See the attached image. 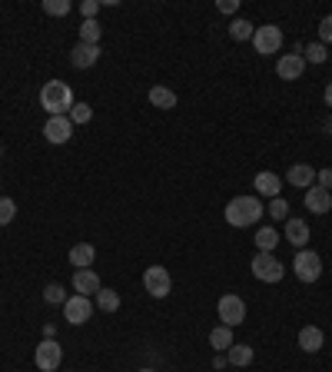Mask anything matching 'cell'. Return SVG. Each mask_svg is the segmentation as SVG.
I'll list each match as a JSON object with an SVG mask.
<instances>
[{"mask_svg":"<svg viewBox=\"0 0 332 372\" xmlns=\"http://www.w3.org/2000/svg\"><path fill=\"white\" fill-rule=\"evenodd\" d=\"M263 203L259 197H236L226 203V223L236 226V230H246V226H256L263 219Z\"/></svg>","mask_w":332,"mask_h":372,"instance_id":"1","label":"cell"},{"mask_svg":"<svg viewBox=\"0 0 332 372\" xmlns=\"http://www.w3.org/2000/svg\"><path fill=\"white\" fill-rule=\"evenodd\" d=\"M40 107L50 117H66L73 110V90L66 87L64 80H47L44 90H40Z\"/></svg>","mask_w":332,"mask_h":372,"instance_id":"2","label":"cell"},{"mask_svg":"<svg viewBox=\"0 0 332 372\" xmlns=\"http://www.w3.org/2000/svg\"><path fill=\"white\" fill-rule=\"evenodd\" d=\"M249 269H253V276L259 283H279L286 276V266L276 260V252H256Z\"/></svg>","mask_w":332,"mask_h":372,"instance_id":"3","label":"cell"},{"mask_svg":"<svg viewBox=\"0 0 332 372\" xmlns=\"http://www.w3.org/2000/svg\"><path fill=\"white\" fill-rule=\"evenodd\" d=\"M289 266H292L299 283H316L322 276V260H319V252H312V250H296V260Z\"/></svg>","mask_w":332,"mask_h":372,"instance_id":"4","label":"cell"},{"mask_svg":"<svg viewBox=\"0 0 332 372\" xmlns=\"http://www.w3.org/2000/svg\"><path fill=\"white\" fill-rule=\"evenodd\" d=\"M216 313H220V322L223 326H239V322H246V303L243 296L236 293H226L220 296V303H216Z\"/></svg>","mask_w":332,"mask_h":372,"instance_id":"5","label":"cell"},{"mask_svg":"<svg viewBox=\"0 0 332 372\" xmlns=\"http://www.w3.org/2000/svg\"><path fill=\"white\" fill-rule=\"evenodd\" d=\"M253 47H256V54H263V57L279 54V47H283V30H279L276 23H263V27H256Z\"/></svg>","mask_w":332,"mask_h":372,"instance_id":"6","label":"cell"},{"mask_svg":"<svg viewBox=\"0 0 332 372\" xmlns=\"http://www.w3.org/2000/svg\"><path fill=\"white\" fill-rule=\"evenodd\" d=\"M143 289L153 299H166V296L173 293V276L166 273V266H150L143 273Z\"/></svg>","mask_w":332,"mask_h":372,"instance_id":"7","label":"cell"},{"mask_svg":"<svg viewBox=\"0 0 332 372\" xmlns=\"http://www.w3.org/2000/svg\"><path fill=\"white\" fill-rule=\"evenodd\" d=\"M33 362H37V369L40 372H57L60 369V362H64V346L57 339H44L33 352Z\"/></svg>","mask_w":332,"mask_h":372,"instance_id":"8","label":"cell"},{"mask_svg":"<svg viewBox=\"0 0 332 372\" xmlns=\"http://www.w3.org/2000/svg\"><path fill=\"white\" fill-rule=\"evenodd\" d=\"M93 316V303H90V296H70L64 303V319L70 322V326H83L87 319Z\"/></svg>","mask_w":332,"mask_h":372,"instance_id":"9","label":"cell"},{"mask_svg":"<svg viewBox=\"0 0 332 372\" xmlns=\"http://www.w3.org/2000/svg\"><path fill=\"white\" fill-rule=\"evenodd\" d=\"M44 136L47 143H70V136H73V120L70 117H47L44 123Z\"/></svg>","mask_w":332,"mask_h":372,"instance_id":"10","label":"cell"},{"mask_svg":"<svg viewBox=\"0 0 332 372\" xmlns=\"http://www.w3.org/2000/svg\"><path fill=\"white\" fill-rule=\"evenodd\" d=\"M302 70H306V60H302V50H299V47H296V54H283L276 60L279 80H299Z\"/></svg>","mask_w":332,"mask_h":372,"instance_id":"11","label":"cell"},{"mask_svg":"<svg viewBox=\"0 0 332 372\" xmlns=\"http://www.w3.org/2000/svg\"><path fill=\"white\" fill-rule=\"evenodd\" d=\"M306 209L326 216V213L332 209V193L329 190H322V186H309V190H306Z\"/></svg>","mask_w":332,"mask_h":372,"instance_id":"12","label":"cell"},{"mask_svg":"<svg viewBox=\"0 0 332 372\" xmlns=\"http://www.w3.org/2000/svg\"><path fill=\"white\" fill-rule=\"evenodd\" d=\"M100 47H93V44H77L73 50H70V64L77 66V70H90V66L100 60Z\"/></svg>","mask_w":332,"mask_h":372,"instance_id":"13","label":"cell"},{"mask_svg":"<svg viewBox=\"0 0 332 372\" xmlns=\"http://www.w3.org/2000/svg\"><path fill=\"white\" fill-rule=\"evenodd\" d=\"M73 289H77L80 296H97L100 289H103V283H100V276L93 273V269H77V273H73Z\"/></svg>","mask_w":332,"mask_h":372,"instance_id":"14","label":"cell"},{"mask_svg":"<svg viewBox=\"0 0 332 372\" xmlns=\"http://www.w3.org/2000/svg\"><path fill=\"white\" fill-rule=\"evenodd\" d=\"M309 223L306 219H286V243H292L296 250H306V243H309Z\"/></svg>","mask_w":332,"mask_h":372,"instance_id":"15","label":"cell"},{"mask_svg":"<svg viewBox=\"0 0 332 372\" xmlns=\"http://www.w3.org/2000/svg\"><path fill=\"white\" fill-rule=\"evenodd\" d=\"M253 186H256V193H259V197L276 199V197H279V190H283V180H279L276 173H269V170H263V173H256Z\"/></svg>","mask_w":332,"mask_h":372,"instance_id":"16","label":"cell"},{"mask_svg":"<svg viewBox=\"0 0 332 372\" xmlns=\"http://www.w3.org/2000/svg\"><path fill=\"white\" fill-rule=\"evenodd\" d=\"M326 346V336H322L319 326H302L299 329V349L302 352H319Z\"/></svg>","mask_w":332,"mask_h":372,"instance_id":"17","label":"cell"},{"mask_svg":"<svg viewBox=\"0 0 332 372\" xmlns=\"http://www.w3.org/2000/svg\"><path fill=\"white\" fill-rule=\"evenodd\" d=\"M286 180H289V186H296V190H299V186H302V190H309V186L316 183V170H312L309 163H296L286 173Z\"/></svg>","mask_w":332,"mask_h":372,"instance_id":"18","label":"cell"},{"mask_svg":"<svg viewBox=\"0 0 332 372\" xmlns=\"http://www.w3.org/2000/svg\"><path fill=\"white\" fill-rule=\"evenodd\" d=\"M93 260H97V250H93L90 243H77V246L70 250V263L77 266V269H90Z\"/></svg>","mask_w":332,"mask_h":372,"instance_id":"19","label":"cell"},{"mask_svg":"<svg viewBox=\"0 0 332 372\" xmlns=\"http://www.w3.org/2000/svg\"><path fill=\"white\" fill-rule=\"evenodd\" d=\"M253 359H256L253 346H239V342H232L230 349H226V362H230V366H239V369H246Z\"/></svg>","mask_w":332,"mask_h":372,"instance_id":"20","label":"cell"},{"mask_svg":"<svg viewBox=\"0 0 332 372\" xmlns=\"http://www.w3.org/2000/svg\"><path fill=\"white\" fill-rule=\"evenodd\" d=\"M150 103L160 107V110H173L177 107V93H173L170 87H153L150 90Z\"/></svg>","mask_w":332,"mask_h":372,"instance_id":"21","label":"cell"},{"mask_svg":"<svg viewBox=\"0 0 332 372\" xmlns=\"http://www.w3.org/2000/svg\"><path fill=\"white\" fill-rule=\"evenodd\" d=\"M279 233L273 230V226H263V230L256 233V246H259V252H276V246H279Z\"/></svg>","mask_w":332,"mask_h":372,"instance_id":"22","label":"cell"},{"mask_svg":"<svg viewBox=\"0 0 332 372\" xmlns=\"http://www.w3.org/2000/svg\"><path fill=\"white\" fill-rule=\"evenodd\" d=\"M210 346H213L216 352H226V349L232 346V329H230V326H216V329L210 332Z\"/></svg>","mask_w":332,"mask_h":372,"instance_id":"23","label":"cell"},{"mask_svg":"<svg viewBox=\"0 0 332 372\" xmlns=\"http://www.w3.org/2000/svg\"><path fill=\"white\" fill-rule=\"evenodd\" d=\"M253 33H256V27H253L249 21H243V17L230 23V37L236 40V44H243V40H253Z\"/></svg>","mask_w":332,"mask_h":372,"instance_id":"24","label":"cell"},{"mask_svg":"<svg viewBox=\"0 0 332 372\" xmlns=\"http://www.w3.org/2000/svg\"><path fill=\"white\" fill-rule=\"evenodd\" d=\"M100 33H103V27H100L97 21H83V23H80V44L100 47Z\"/></svg>","mask_w":332,"mask_h":372,"instance_id":"25","label":"cell"},{"mask_svg":"<svg viewBox=\"0 0 332 372\" xmlns=\"http://www.w3.org/2000/svg\"><path fill=\"white\" fill-rule=\"evenodd\" d=\"M97 306L103 309V313H117V309H120V293H117V289H100Z\"/></svg>","mask_w":332,"mask_h":372,"instance_id":"26","label":"cell"},{"mask_svg":"<svg viewBox=\"0 0 332 372\" xmlns=\"http://www.w3.org/2000/svg\"><path fill=\"white\" fill-rule=\"evenodd\" d=\"M66 117L73 120V127H77V123H90L93 120V107H90V103H73V110H70Z\"/></svg>","mask_w":332,"mask_h":372,"instance_id":"27","label":"cell"},{"mask_svg":"<svg viewBox=\"0 0 332 372\" xmlns=\"http://www.w3.org/2000/svg\"><path fill=\"white\" fill-rule=\"evenodd\" d=\"M44 299L50 303V306H64V303L70 299V296L64 293V286H60V283H50V286L44 289Z\"/></svg>","mask_w":332,"mask_h":372,"instance_id":"28","label":"cell"},{"mask_svg":"<svg viewBox=\"0 0 332 372\" xmlns=\"http://www.w3.org/2000/svg\"><path fill=\"white\" fill-rule=\"evenodd\" d=\"M326 47L322 44H309V47H302V60H306V64H326Z\"/></svg>","mask_w":332,"mask_h":372,"instance_id":"29","label":"cell"},{"mask_svg":"<svg viewBox=\"0 0 332 372\" xmlns=\"http://www.w3.org/2000/svg\"><path fill=\"white\" fill-rule=\"evenodd\" d=\"M13 216H17V203L11 197H0V226L13 223Z\"/></svg>","mask_w":332,"mask_h":372,"instance_id":"30","label":"cell"},{"mask_svg":"<svg viewBox=\"0 0 332 372\" xmlns=\"http://www.w3.org/2000/svg\"><path fill=\"white\" fill-rule=\"evenodd\" d=\"M70 7H73L70 0H44V11L50 13V17H66Z\"/></svg>","mask_w":332,"mask_h":372,"instance_id":"31","label":"cell"},{"mask_svg":"<svg viewBox=\"0 0 332 372\" xmlns=\"http://www.w3.org/2000/svg\"><path fill=\"white\" fill-rule=\"evenodd\" d=\"M273 219H289V203L283 197H276V199H269V209H266Z\"/></svg>","mask_w":332,"mask_h":372,"instance_id":"32","label":"cell"},{"mask_svg":"<svg viewBox=\"0 0 332 372\" xmlns=\"http://www.w3.org/2000/svg\"><path fill=\"white\" fill-rule=\"evenodd\" d=\"M319 44L322 47L332 44V13L329 17H322V23H319Z\"/></svg>","mask_w":332,"mask_h":372,"instance_id":"33","label":"cell"},{"mask_svg":"<svg viewBox=\"0 0 332 372\" xmlns=\"http://www.w3.org/2000/svg\"><path fill=\"white\" fill-rule=\"evenodd\" d=\"M80 13H83V21H97L100 4L97 0H83V4H80Z\"/></svg>","mask_w":332,"mask_h":372,"instance_id":"34","label":"cell"},{"mask_svg":"<svg viewBox=\"0 0 332 372\" xmlns=\"http://www.w3.org/2000/svg\"><path fill=\"white\" fill-rule=\"evenodd\" d=\"M316 180H319L322 190H332V170H329V166H326V170H319V173H316Z\"/></svg>","mask_w":332,"mask_h":372,"instance_id":"35","label":"cell"},{"mask_svg":"<svg viewBox=\"0 0 332 372\" xmlns=\"http://www.w3.org/2000/svg\"><path fill=\"white\" fill-rule=\"evenodd\" d=\"M236 11H239L236 0H220V13H236Z\"/></svg>","mask_w":332,"mask_h":372,"instance_id":"36","label":"cell"},{"mask_svg":"<svg viewBox=\"0 0 332 372\" xmlns=\"http://www.w3.org/2000/svg\"><path fill=\"white\" fill-rule=\"evenodd\" d=\"M226 366H230V362H226V356H220V352H216V359H213V369H226Z\"/></svg>","mask_w":332,"mask_h":372,"instance_id":"37","label":"cell"},{"mask_svg":"<svg viewBox=\"0 0 332 372\" xmlns=\"http://www.w3.org/2000/svg\"><path fill=\"white\" fill-rule=\"evenodd\" d=\"M326 107H332V83L326 87Z\"/></svg>","mask_w":332,"mask_h":372,"instance_id":"38","label":"cell"},{"mask_svg":"<svg viewBox=\"0 0 332 372\" xmlns=\"http://www.w3.org/2000/svg\"><path fill=\"white\" fill-rule=\"evenodd\" d=\"M140 372H156V369H140Z\"/></svg>","mask_w":332,"mask_h":372,"instance_id":"39","label":"cell"},{"mask_svg":"<svg viewBox=\"0 0 332 372\" xmlns=\"http://www.w3.org/2000/svg\"><path fill=\"white\" fill-rule=\"evenodd\" d=\"M329 130H332V123H329Z\"/></svg>","mask_w":332,"mask_h":372,"instance_id":"40","label":"cell"}]
</instances>
